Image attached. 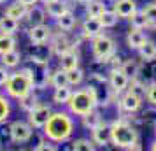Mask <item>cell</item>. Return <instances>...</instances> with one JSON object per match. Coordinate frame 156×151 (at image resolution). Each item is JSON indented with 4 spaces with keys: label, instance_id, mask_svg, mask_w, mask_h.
<instances>
[{
    "label": "cell",
    "instance_id": "60d3db41",
    "mask_svg": "<svg viewBox=\"0 0 156 151\" xmlns=\"http://www.w3.org/2000/svg\"><path fill=\"white\" fill-rule=\"evenodd\" d=\"M137 120L144 125H153V123L156 125V109H146L142 113V116H139Z\"/></svg>",
    "mask_w": 156,
    "mask_h": 151
},
{
    "label": "cell",
    "instance_id": "4316f807",
    "mask_svg": "<svg viewBox=\"0 0 156 151\" xmlns=\"http://www.w3.org/2000/svg\"><path fill=\"white\" fill-rule=\"evenodd\" d=\"M18 104H20V107H21L25 113H28L30 109H34L37 104H39V97H37V95L34 93V90H32V92H28L27 95L20 97V99H18Z\"/></svg>",
    "mask_w": 156,
    "mask_h": 151
},
{
    "label": "cell",
    "instance_id": "7c38bea8",
    "mask_svg": "<svg viewBox=\"0 0 156 151\" xmlns=\"http://www.w3.org/2000/svg\"><path fill=\"white\" fill-rule=\"evenodd\" d=\"M51 34H53V30H51V27H49V25H46V23L34 25V27H30V28H28V39L34 44L48 42V41H49V37H51Z\"/></svg>",
    "mask_w": 156,
    "mask_h": 151
},
{
    "label": "cell",
    "instance_id": "83f0119b",
    "mask_svg": "<svg viewBox=\"0 0 156 151\" xmlns=\"http://www.w3.org/2000/svg\"><path fill=\"white\" fill-rule=\"evenodd\" d=\"M72 95V90H70V84H65V86H58L55 88V93H53V100L60 104V106H65L69 99Z\"/></svg>",
    "mask_w": 156,
    "mask_h": 151
},
{
    "label": "cell",
    "instance_id": "d590c367",
    "mask_svg": "<svg viewBox=\"0 0 156 151\" xmlns=\"http://www.w3.org/2000/svg\"><path fill=\"white\" fill-rule=\"evenodd\" d=\"M67 79H69L70 86H79L83 83V79H84V72L81 70L79 67L72 69V70H67Z\"/></svg>",
    "mask_w": 156,
    "mask_h": 151
},
{
    "label": "cell",
    "instance_id": "ab89813d",
    "mask_svg": "<svg viewBox=\"0 0 156 151\" xmlns=\"http://www.w3.org/2000/svg\"><path fill=\"white\" fill-rule=\"evenodd\" d=\"M11 114V104H9V99L2 97L0 95V125L5 121Z\"/></svg>",
    "mask_w": 156,
    "mask_h": 151
},
{
    "label": "cell",
    "instance_id": "9a60e30c",
    "mask_svg": "<svg viewBox=\"0 0 156 151\" xmlns=\"http://www.w3.org/2000/svg\"><path fill=\"white\" fill-rule=\"evenodd\" d=\"M100 34H104V27H102V23L98 21V18L88 16L84 20V23H83V37L93 39V37L100 35Z\"/></svg>",
    "mask_w": 156,
    "mask_h": 151
},
{
    "label": "cell",
    "instance_id": "f546056e",
    "mask_svg": "<svg viewBox=\"0 0 156 151\" xmlns=\"http://www.w3.org/2000/svg\"><path fill=\"white\" fill-rule=\"evenodd\" d=\"M142 14L146 18L147 28L156 30V4H146V5L142 7Z\"/></svg>",
    "mask_w": 156,
    "mask_h": 151
},
{
    "label": "cell",
    "instance_id": "7a4b0ae2",
    "mask_svg": "<svg viewBox=\"0 0 156 151\" xmlns=\"http://www.w3.org/2000/svg\"><path fill=\"white\" fill-rule=\"evenodd\" d=\"M44 135L51 142H65L74 132V121L69 113H51L48 123L44 125Z\"/></svg>",
    "mask_w": 156,
    "mask_h": 151
},
{
    "label": "cell",
    "instance_id": "4dcf8cb0",
    "mask_svg": "<svg viewBox=\"0 0 156 151\" xmlns=\"http://www.w3.org/2000/svg\"><path fill=\"white\" fill-rule=\"evenodd\" d=\"M49 84L53 88H58V86H65L69 84V79H67V70L63 69H58V70L51 72L49 76Z\"/></svg>",
    "mask_w": 156,
    "mask_h": 151
},
{
    "label": "cell",
    "instance_id": "f1b7e54d",
    "mask_svg": "<svg viewBox=\"0 0 156 151\" xmlns=\"http://www.w3.org/2000/svg\"><path fill=\"white\" fill-rule=\"evenodd\" d=\"M27 11H28V7L18 0L16 4H12V5H9L5 9V14L11 16V18H14V20H18V21H21L23 18H25V14H27Z\"/></svg>",
    "mask_w": 156,
    "mask_h": 151
},
{
    "label": "cell",
    "instance_id": "3957f363",
    "mask_svg": "<svg viewBox=\"0 0 156 151\" xmlns=\"http://www.w3.org/2000/svg\"><path fill=\"white\" fill-rule=\"evenodd\" d=\"M21 70L30 77L34 90H39L41 92V90H46L48 88V84H49V76H51L48 62H41V60H35V58H32V56H27Z\"/></svg>",
    "mask_w": 156,
    "mask_h": 151
},
{
    "label": "cell",
    "instance_id": "f35d334b",
    "mask_svg": "<svg viewBox=\"0 0 156 151\" xmlns=\"http://www.w3.org/2000/svg\"><path fill=\"white\" fill-rule=\"evenodd\" d=\"M146 86L147 84H144L140 79H137V77H133V79H130V83H128V92H132V93L139 95V97H144V93H146Z\"/></svg>",
    "mask_w": 156,
    "mask_h": 151
},
{
    "label": "cell",
    "instance_id": "c3c4849f",
    "mask_svg": "<svg viewBox=\"0 0 156 151\" xmlns=\"http://www.w3.org/2000/svg\"><path fill=\"white\" fill-rule=\"evenodd\" d=\"M74 2H77V4H88L90 0H74Z\"/></svg>",
    "mask_w": 156,
    "mask_h": 151
},
{
    "label": "cell",
    "instance_id": "836d02e7",
    "mask_svg": "<svg viewBox=\"0 0 156 151\" xmlns=\"http://www.w3.org/2000/svg\"><path fill=\"white\" fill-rule=\"evenodd\" d=\"M137 51H139V56L142 60H153V58H156V44L151 42V41H146Z\"/></svg>",
    "mask_w": 156,
    "mask_h": 151
},
{
    "label": "cell",
    "instance_id": "6da1fadb",
    "mask_svg": "<svg viewBox=\"0 0 156 151\" xmlns=\"http://www.w3.org/2000/svg\"><path fill=\"white\" fill-rule=\"evenodd\" d=\"M111 144L121 149H139V130L126 120H116L111 123Z\"/></svg>",
    "mask_w": 156,
    "mask_h": 151
},
{
    "label": "cell",
    "instance_id": "bcb514c9",
    "mask_svg": "<svg viewBox=\"0 0 156 151\" xmlns=\"http://www.w3.org/2000/svg\"><path fill=\"white\" fill-rule=\"evenodd\" d=\"M9 74H11V72L7 70V67H5V65H0V86L5 84V81L9 79Z\"/></svg>",
    "mask_w": 156,
    "mask_h": 151
},
{
    "label": "cell",
    "instance_id": "d4e9b609",
    "mask_svg": "<svg viewBox=\"0 0 156 151\" xmlns=\"http://www.w3.org/2000/svg\"><path fill=\"white\" fill-rule=\"evenodd\" d=\"M118 20H119V16L116 14L114 9H105V11L98 16V21L102 23L104 28H114V27L118 25Z\"/></svg>",
    "mask_w": 156,
    "mask_h": 151
},
{
    "label": "cell",
    "instance_id": "74e56055",
    "mask_svg": "<svg viewBox=\"0 0 156 151\" xmlns=\"http://www.w3.org/2000/svg\"><path fill=\"white\" fill-rule=\"evenodd\" d=\"M95 142L90 139H77L72 142V149L74 151H95Z\"/></svg>",
    "mask_w": 156,
    "mask_h": 151
},
{
    "label": "cell",
    "instance_id": "7bdbcfd3",
    "mask_svg": "<svg viewBox=\"0 0 156 151\" xmlns=\"http://www.w3.org/2000/svg\"><path fill=\"white\" fill-rule=\"evenodd\" d=\"M144 97H146V100H147L153 107H156V81L154 83H149L147 86H146Z\"/></svg>",
    "mask_w": 156,
    "mask_h": 151
},
{
    "label": "cell",
    "instance_id": "ee69618b",
    "mask_svg": "<svg viewBox=\"0 0 156 151\" xmlns=\"http://www.w3.org/2000/svg\"><path fill=\"white\" fill-rule=\"evenodd\" d=\"M12 142V139H11V128H5V127H0V144H5V142Z\"/></svg>",
    "mask_w": 156,
    "mask_h": 151
},
{
    "label": "cell",
    "instance_id": "ffe728a7",
    "mask_svg": "<svg viewBox=\"0 0 156 151\" xmlns=\"http://www.w3.org/2000/svg\"><path fill=\"white\" fill-rule=\"evenodd\" d=\"M51 55H53V53H51V48L46 46V42H42V44L32 42V48L28 49V56L35 58V60H41V62H49Z\"/></svg>",
    "mask_w": 156,
    "mask_h": 151
},
{
    "label": "cell",
    "instance_id": "52a82bcc",
    "mask_svg": "<svg viewBox=\"0 0 156 151\" xmlns=\"http://www.w3.org/2000/svg\"><path fill=\"white\" fill-rule=\"evenodd\" d=\"M9 128H11V139L16 144L28 142L30 139H32V134H34V127L28 121H21V120L12 121L9 125Z\"/></svg>",
    "mask_w": 156,
    "mask_h": 151
},
{
    "label": "cell",
    "instance_id": "5b68a950",
    "mask_svg": "<svg viewBox=\"0 0 156 151\" xmlns=\"http://www.w3.org/2000/svg\"><path fill=\"white\" fill-rule=\"evenodd\" d=\"M4 86H5V92H7L9 97H12V99H16V100H18L20 97H23V95H27L28 92L34 90L30 77L23 70L9 74V79L5 81Z\"/></svg>",
    "mask_w": 156,
    "mask_h": 151
},
{
    "label": "cell",
    "instance_id": "5bb4252c",
    "mask_svg": "<svg viewBox=\"0 0 156 151\" xmlns=\"http://www.w3.org/2000/svg\"><path fill=\"white\" fill-rule=\"evenodd\" d=\"M119 107H121V111H125L128 114H135L142 107V97L132 93V92H126V93L121 97Z\"/></svg>",
    "mask_w": 156,
    "mask_h": 151
},
{
    "label": "cell",
    "instance_id": "ac0fdd59",
    "mask_svg": "<svg viewBox=\"0 0 156 151\" xmlns=\"http://www.w3.org/2000/svg\"><path fill=\"white\" fill-rule=\"evenodd\" d=\"M79 67V53L76 51V48H70V49L63 53L62 56H60V69H63V70H72V69H76Z\"/></svg>",
    "mask_w": 156,
    "mask_h": 151
},
{
    "label": "cell",
    "instance_id": "7402d4cb",
    "mask_svg": "<svg viewBox=\"0 0 156 151\" xmlns=\"http://www.w3.org/2000/svg\"><path fill=\"white\" fill-rule=\"evenodd\" d=\"M76 23H77L76 14L69 9V11H65L63 14L56 20V27H58V30H62V32H70V30H74Z\"/></svg>",
    "mask_w": 156,
    "mask_h": 151
},
{
    "label": "cell",
    "instance_id": "d6a6232c",
    "mask_svg": "<svg viewBox=\"0 0 156 151\" xmlns=\"http://www.w3.org/2000/svg\"><path fill=\"white\" fill-rule=\"evenodd\" d=\"M105 9L107 7L102 0H90L86 4V13H88V16H91V18H98Z\"/></svg>",
    "mask_w": 156,
    "mask_h": 151
},
{
    "label": "cell",
    "instance_id": "f5cc1de1",
    "mask_svg": "<svg viewBox=\"0 0 156 151\" xmlns=\"http://www.w3.org/2000/svg\"><path fill=\"white\" fill-rule=\"evenodd\" d=\"M154 132H156V125H154Z\"/></svg>",
    "mask_w": 156,
    "mask_h": 151
},
{
    "label": "cell",
    "instance_id": "8992f818",
    "mask_svg": "<svg viewBox=\"0 0 156 151\" xmlns=\"http://www.w3.org/2000/svg\"><path fill=\"white\" fill-rule=\"evenodd\" d=\"M114 51H116V42H114L112 37L105 35V34H100V35L91 39V53L95 56V60L104 62Z\"/></svg>",
    "mask_w": 156,
    "mask_h": 151
},
{
    "label": "cell",
    "instance_id": "277c9868",
    "mask_svg": "<svg viewBox=\"0 0 156 151\" xmlns=\"http://www.w3.org/2000/svg\"><path fill=\"white\" fill-rule=\"evenodd\" d=\"M67 106H69V111H70L72 114L83 116L86 113H90L91 109H95L98 104H97V97H95L93 88L86 86V88H81V90L72 92Z\"/></svg>",
    "mask_w": 156,
    "mask_h": 151
},
{
    "label": "cell",
    "instance_id": "d6986e66",
    "mask_svg": "<svg viewBox=\"0 0 156 151\" xmlns=\"http://www.w3.org/2000/svg\"><path fill=\"white\" fill-rule=\"evenodd\" d=\"M23 20H27L30 27H34V25H41V23L46 21V11H44L42 7H39V5H30Z\"/></svg>",
    "mask_w": 156,
    "mask_h": 151
},
{
    "label": "cell",
    "instance_id": "7dc6e473",
    "mask_svg": "<svg viewBox=\"0 0 156 151\" xmlns=\"http://www.w3.org/2000/svg\"><path fill=\"white\" fill-rule=\"evenodd\" d=\"M20 2H21V4H25L27 7H30V5H35L39 0H20Z\"/></svg>",
    "mask_w": 156,
    "mask_h": 151
},
{
    "label": "cell",
    "instance_id": "e0dca14e",
    "mask_svg": "<svg viewBox=\"0 0 156 151\" xmlns=\"http://www.w3.org/2000/svg\"><path fill=\"white\" fill-rule=\"evenodd\" d=\"M69 9H70V2L69 0H51V2L46 4V13H48V16L55 18V20H58Z\"/></svg>",
    "mask_w": 156,
    "mask_h": 151
},
{
    "label": "cell",
    "instance_id": "b9f144b4",
    "mask_svg": "<svg viewBox=\"0 0 156 151\" xmlns=\"http://www.w3.org/2000/svg\"><path fill=\"white\" fill-rule=\"evenodd\" d=\"M104 63H105V67H109V70H111V69H119L123 62H121V56L114 51V53H111V55L104 60Z\"/></svg>",
    "mask_w": 156,
    "mask_h": 151
},
{
    "label": "cell",
    "instance_id": "2e32d148",
    "mask_svg": "<svg viewBox=\"0 0 156 151\" xmlns=\"http://www.w3.org/2000/svg\"><path fill=\"white\" fill-rule=\"evenodd\" d=\"M112 9L116 11V14L119 18H130L137 11V2L135 0H114Z\"/></svg>",
    "mask_w": 156,
    "mask_h": 151
},
{
    "label": "cell",
    "instance_id": "9c48e42d",
    "mask_svg": "<svg viewBox=\"0 0 156 151\" xmlns=\"http://www.w3.org/2000/svg\"><path fill=\"white\" fill-rule=\"evenodd\" d=\"M49 48H51V53L53 55H56L58 58L62 56L63 53H67V51L70 49V48H76L74 44L69 41V37L65 35V34H62V30L58 32V34H51V37H49Z\"/></svg>",
    "mask_w": 156,
    "mask_h": 151
},
{
    "label": "cell",
    "instance_id": "e575fe53",
    "mask_svg": "<svg viewBox=\"0 0 156 151\" xmlns=\"http://www.w3.org/2000/svg\"><path fill=\"white\" fill-rule=\"evenodd\" d=\"M16 48V37L12 34H2L0 32V55Z\"/></svg>",
    "mask_w": 156,
    "mask_h": 151
},
{
    "label": "cell",
    "instance_id": "484cf974",
    "mask_svg": "<svg viewBox=\"0 0 156 151\" xmlns=\"http://www.w3.org/2000/svg\"><path fill=\"white\" fill-rule=\"evenodd\" d=\"M81 120H83V127H84L86 130H90V132H91V130L95 128L100 121H102V116H100L98 111L91 109L90 113H86V114L81 116Z\"/></svg>",
    "mask_w": 156,
    "mask_h": 151
},
{
    "label": "cell",
    "instance_id": "44dd1931",
    "mask_svg": "<svg viewBox=\"0 0 156 151\" xmlns=\"http://www.w3.org/2000/svg\"><path fill=\"white\" fill-rule=\"evenodd\" d=\"M146 41H147L146 34L139 28H130V32L126 34V44L130 49H139Z\"/></svg>",
    "mask_w": 156,
    "mask_h": 151
},
{
    "label": "cell",
    "instance_id": "cb8c5ba5",
    "mask_svg": "<svg viewBox=\"0 0 156 151\" xmlns=\"http://www.w3.org/2000/svg\"><path fill=\"white\" fill-rule=\"evenodd\" d=\"M20 28V21L14 20V18H11V16L4 14L0 18V32L2 34H12L14 35L16 32Z\"/></svg>",
    "mask_w": 156,
    "mask_h": 151
},
{
    "label": "cell",
    "instance_id": "1f68e13d",
    "mask_svg": "<svg viewBox=\"0 0 156 151\" xmlns=\"http://www.w3.org/2000/svg\"><path fill=\"white\" fill-rule=\"evenodd\" d=\"M139 67H140V63L137 62V60H125L123 63H121V70L125 72L128 76V79H133V77H137V74H139Z\"/></svg>",
    "mask_w": 156,
    "mask_h": 151
},
{
    "label": "cell",
    "instance_id": "ba28073f",
    "mask_svg": "<svg viewBox=\"0 0 156 151\" xmlns=\"http://www.w3.org/2000/svg\"><path fill=\"white\" fill-rule=\"evenodd\" d=\"M51 113H53V111H51L49 106L39 102L35 107L28 111V123L34 127V128H44V125L48 123Z\"/></svg>",
    "mask_w": 156,
    "mask_h": 151
},
{
    "label": "cell",
    "instance_id": "816d5d0a",
    "mask_svg": "<svg viewBox=\"0 0 156 151\" xmlns=\"http://www.w3.org/2000/svg\"><path fill=\"white\" fill-rule=\"evenodd\" d=\"M4 2H5V0H0V4H4Z\"/></svg>",
    "mask_w": 156,
    "mask_h": 151
},
{
    "label": "cell",
    "instance_id": "f907efd6",
    "mask_svg": "<svg viewBox=\"0 0 156 151\" xmlns=\"http://www.w3.org/2000/svg\"><path fill=\"white\" fill-rule=\"evenodd\" d=\"M42 2H44V4H48V2H51V0H42Z\"/></svg>",
    "mask_w": 156,
    "mask_h": 151
},
{
    "label": "cell",
    "instance_id": "681fc988",
    "mask_svg": "<svg viewBox=\"0 0 156 151\" xmlns=\"http://www.w3.org/2000/svg\"><path fill=\"white\" fill-rule=\"evenodd\" d=\"M151 149H153V151H156V141H154L153 144H151Z\"/></svg>",
    "mask_w": 156,
    "mask_h": 151
},
{
    "label": "cell",
    "instance_id": "8d00e7d4",
    "mask_svg": "<svg viewBox=\"0 0 156 151\" xmlns=\"http://www.w3.org/2000/svg\"><path fill=\"white\" fill-rule=\"evenodd\" d=\"M130 20V25H132V28H139V30H144L147 28V23H146V18H144V14H142V11H135L133 14L128 18Z\"/></svg>",
    "mask_w": 156,
    "mask_h": 151
},
{
    "label": "cell",
    "instance_id": "4fadbf2b",
    "mask_svg": "<svg viewBox=\"0 0 156 151\" xmlns=\"http://www.w3.org/2000/svg\"><path fill=\"white\" fill-rule=\"evenodd\" d=\"M137 79H140L144 84L154 83L156 81V58H153V60H142L140 67H139Z\"/></svg>",
    "mask_w": 156,
    "mask_h": 151
},
{
    "label": "cell",
    "instance_id": "8fae6325",
    "mask_svg": "<svg viewBox=\"0 0 156 151\" xmlns=\"http://www.w3.org/2000/svg\"><path fill=\"white\" fill-rule=\"evenodd\" d=\"M91 141L95 142V146H107L111 144V125L105 123L104 120L91 130Z\"/></svg>",
    "mask_w": 156,
    "mask_h": 151
},
{
    "label": "cell",
    "instance_id": "603a6c76",
    "mask_svg": "<svg viewBox=\"0 0 156 151\" xmlns=\"http://www.w3.org/2000/svg\"><path fill=\"white\" fill-rule=\"evenodd\" d=\"M0 56H2L0 58L2 65H5L7 69H14V67H18V65L23 62L21 60V53L16 51V48L14 49H11V51H7V53H2Z\"/></svg>",
    "mask_w": 156,
    "mask_h": 151
},
{
    "label": "cell",
    "instance_id": "f6af8a7d",
    "mask_svg": "<svg viewBox=\"0 0 156 151\" xmlns=\"http://www.w3.org/2000/svg\"><path fill=\"white\" fill-rule=\"evenodd\" d=\"M34 149H35V151H55V149H56V146H55V144L46 142V141H41Z\"/></svg>",
    "mask_w": 156,
    "mask_h": 151
},
{
    "label": "cell",
    "instance_id": "30bf717a",
    "mask_svg": "<svg viewBox=\"0 0 156 151\" xmlns=\"http://www.w3.org/2000/svg\"><path fill=\"white\" fill-rule=\"evenodd\" d=\"M128 83H130V79L121 69H111L109 70V84H111V88H112V92L116 95L125 92L128 88Z\"/></svg>",
    "mask_w": 156,
    "mask_h": 151
}]
</instances>
